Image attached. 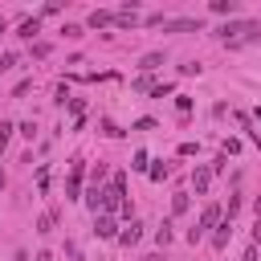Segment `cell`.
<instances>
[{
  "label": "cell",
  "mask_w": 261,
  "mask_h": 261,
  "mask_svg": "<svg viewBox=\"0 0 261 261\" xmlns=\"http://www.w3.org/2000/svg\"><path fill=\"white\" fill-rule=\"evenodd\" d=\"M261 37V29L253 24V20H237V24H224L220 29V41L228 45V49H241V45H249V41H257Z\"/></svg>",
  "instance_id": "obj_1"
},
{
  "label": "cell",
  "mask_w": 261,
  "mask_h": 261,
  "mask_svg": "<svg viewBox=\"0 0 261 261\" xmlns=\"http://www.w3.org/2000/svg\"><path fill=\"white\" fill-rule=\"evenodd\" d=\"M220 220H224V216H220V204H208V208H204V212H200V224H196V228H192V232H188V241H192V245H196V241H200V237H204V232H208V228H216V224H220Z\"/></svg>",
  "instance_id": "obj_2"
},
{
  "label": "cell",
  "mask_w": 261,
  "mask_h": 261,
  "mask_svg": "<svg viewBox=\"0 0 261 261\" xmlns=\"http://www.w3.org/2000/svg\"><path fill=\"white\" fill-rule=\"evenodd\" d=\"M94 232H98L102 241H110V237L118 241V224H114V220H110L106 212H98V216H94Z\"/></svg>",
  "instance_id": "obj_3"
},
{
  "label": "cell",
  "mask_w": 261,
  "mask_h": 261,
  "mask_svg": "<svg viewBox=\"0 0 261 261\" xmlns=\"http://www.w3.org/2000/svg\"><path fill=\"white\" fill-rule=\"evenodd\" d=\"M228 237H232V220L224 216V220L216 224V232H212V249H224V245H228Z\"/></svg>",
  "instance_id": "obj_4"
},
{
  "label": "cell",
  "mask_w": 261,
  "mask_h": 261,
  "mask_svg": "<svg viewBox=\"0 0 261 261\" xmlns=\"http://www.w3.org/2000/svg\"><path fill=\"white\" fill-rule=\"evenodd\" d=\"M208 184H212V167H196V171H192V188L204 196V192H208Z\"/></svg>",
  "instance_id": "obj_5"
},
{
  "label": "cell",
  "mask_w": 261,
  "mask_h": 261,
  "mask_svg": "<svg viewBox=\"0 0 261 261\" xmlns=\"http://www.w3.org/2000/svg\"><path fill=\"white\" fill-rule=\"evenodd\" d=\"M139 237H143V224H135V220H130V224L118 232V245H126V249H130V245H139Z\"/></svg>",
  "instance_id": "obj_6"
},
{
  "label": "cell",
  "mask_w": 261,
  "mask_h": 261,
  "mask_svg": "<svg viewBox=\"0 0 261 261\" xmlns=\"http://www.w3.org/2000/svg\"><path fill=\"white\" fill-rule=\"evenodd\" d=\"M110 20H118V12H90V29H102Z\"/></svg>",
  "instance_id": "obj_7"
},
{
  "label": "cell",
  "mask_w": 261,
  "mask_h": 261,
  "mask_svg": "<svg viewBox=\"0 0 261 261\" xmlns=\"http://www.w3.org/2000/svg\"><path fill=\"white\" fill-rule=\"evenodd\" d=\"M167 29H175V33H200V20H171Z\"/></svg>",
  "instance_id": "obj_8"
},
{
  "label": "cell",
  "mask_w": 261,
  "mask_h": 261,
  "mask_svg": "<svg viewBox=\"0 0 261 261\" xmlns=\"http://www.w3.org/2000/svg\"><path fill=\"white\" fill-rule=\"evenodd\" d=\"M86 204H90L94 216H98V212H102V188H90V192H86Z\"/></svg>",
  "instance_id": "obj_9"
},
{
  "label": "cell",
  "mask_w": 261,
  "mask_h": 261,
  "mask_svg": "<svg viewBox=\"0 0 261 261\" xmlns=\"http://www.w3.org/2000/svg\"><path fill=\"white\" fill-rule=\"evenodd\" d=\"M212 12H220V16L228 12V16H232V12H237V0H212Z\"/></svg>",
  "instance_id": "obj_10"
},
{
  "label": "cell",
  "mask_w": 261,
  "mask_h": 261,
  "mask_svg": "<svg viewBox=\"0 0 261 261\" xmlns=\"http://www.w3.org/2000/svg\"><path fill=\"white\" fill-rule=\"evenodd\" d=\"M159 65H163V53H147L139 69H147V73H151V69H159Z\"/></svg>",
  "instance_id": "obj_11"
},
{
  "label": "cell",
  "mask_w": 261,
  "mask_h": 261,
  "mask_svg": "<svg viewBox=\"0 0 261 261\" xmlns=\"http://www.w3.org/2000/svg\"><path fill=\"white\" fill-rule=\"evenodd\" d=\"M171 212H175V216H184V212H188V192L171 196Z\"/></svg>",
  "instance_id": "obj_12"
},
{
  "label": "cell",
  "mask_w": 261,
  "mask_h": 261,
  "mask_svg": "<svg viewBox=\"0 0 261 261\" xmlns=\"http://www.w3.org/2000/svg\"><path fill=\"white\" fill-rule=\"evenodd\" d=\"M33 33H41V20H37V16H33V20H24V24H20V37H33Z\"/></svg>",
  "instance_id": "obj_13"
},
{
  "label": "cell",
  "mask_w": 261,
  "mask_h": 261,
  "mask_svg": "<svg viewBox=\"0 0 261 261\" xmlns=\"http://www.w3.org/2000/svg\"><path fill=\"white\" fill-rule=\"evenodd\" d=\"M167 175H171V167H167V163H155V167H151V179H155V184H159V179H167Z\"/></svg>",
  "instance_id": "obj_14"
},
{
  "label": "cell",
  "mask_w": 261,
  "mask_h": 261,
  "mask_svg": "<svg viewBox=\"0 0 261 261\" xmlns=\"http://www.w3.org/2000/svg\"><path fill=\"white\" fill-rule=\"evenodd\" d=\"M77 188H82V179L69 175V184H65V200H77Z\"/></svg>",
  "instance_id": "obj_15"
},
{
  "label": "cell",
  "mask_w": 261,
  "mask_h": 261,
  "mask_svg": "<svg viewBox=\"0 0 261 261\" xmlns=\"http://www.w3.org/2000/svg\"><path fill=\"white\" fill-rule=\"evenodd\" d=\"M155 241H159V245H163V249H167V245H171V224H163V228H159V232H155Z\"/></svg>",
  "instance_id": "obj_16"
},
{
  "label": "cell",
  "mask_w": 261,
  "mask_h": 261,
  "mask_svg": "<svg viewBox=\"0 0 261 261\" xmlns=\"http://www.w3.org/2000/svg\"><path fill=\"white\" fill-rule=\"evenodd\" d=\"M8 139H12V122H0V151L8 147Z\"/></svg>",
  "instance_id": "obj_17"
},
{
  "label": "cell",
  "mask_w": 261,
  "mask_h": 261,
  "mask_svg": "<svg viewBox=\"0 0 261 261\" xmlns=\"http://www.w3.org/2000/svg\"><path fill=\"white\" fill-rule=\"evenodd\" d=\"M175 110H179V118H184V114L192 110V98H184V94H179V98H175Z\"/></svg>",
  "instance_id": "obj_18"
},
{
  "label": "cell",
  "mask_w": 261,
  "mask_h": 261,
  "mask_svg": "<svg viewBox=\"0 0 261 261\" xmlns=\"http://www.w3.org/2000/svg\"><path fill=\"white\" fill-rule=\"evenodd\" d=\"M130 167H135V171H143V167H147V151H135V163H130Z\"/></svg>",
  "instance_id": "obj_19"
},
{
  "label": "cell",
  "mask_w": 261,
  "mask_h": 261,
  "mask_svg": "<svg viewBox=\"0 0 261 261\" xmlns=\"http://www.w3.org/2000/svg\"><path fill=\"white\" fill-rule=\"evenodd\" d=\"M37 232H53V216H41L37 220Z\"/></svg>",
  "instance_id": "obj_20"
},
{
  "label": "cell",
  "mask_w": 261,
  "mask_h": 261,
  "mask_svg": "<svg viewBox=\"0 0 261 261\" xmlns=\"http://www.w3.org/2000/svg\"><path fill=\"white\" fill-rule=\"evenodd\" d=\"M12 65H16V53H4V57H0V73H4V69H12Z\"/></svg>",
  "instance_id": "obj_21"
},
{
  "label": "cell",
  "mask_w": 261,
  "mask_h": 261,
  "mask_svg": "<svg viewBox=\"0 0 261 261\" xmlns=\"http://www.w3.org/2000/svg\"><path fill=\"white\" fill-rule=\"evenodd\" d=\"M241 261H257V245H249V249H245V257H241Z\"/></svg>",
  "instance_id": "obj_22"
},
{
  "label": "cell",
  "mask_w": 261,
  "mask_h": 261,
  "mask_svg": "<svg viewBox=\"0 0 261 261\" xmlns=\"http://www.w3.org/2000/svg\"><path fill=\"white\" fill-rule=\"evenodd\" d=\"M253 245H261V220L253 224Z\"/></svg>",
  "instance_id": "obj_23"
},
{
  "label": "cell",
  "mask_w": 261,
  "mask_h": 261,
  "mask_svg": "<svg viewBox=\"0 0 261 261\" xmlns=\"http://www.w3.org/2000/svg\"><path fill=\"white\" fill-rule=\"evenodd\" d=\"M37 261H53V257H49V253H37Z\"/></svg>",
  "instance_id": "obj_24"
},
{
  "label": "cell",
  "mask_w": 261,
  "mask_h": 261,
  "mask_svg": "<svg viewBox=\"0 0 261 261\" xmlns=\"http://www.w3.org/2000/svg\"><path fill=\"white\" fill-rule=\"evenodd\" d=\"M253 208H257V220H261V196H257V204H253Z\"/></svg>",
  "instance_id": "obj_25"
},
{
  "label": "cell",
  "mask_w": 261,
  "mask_h": 261,
  "mask_svg": "<svg viewBox=\"0 0 261 261\" xmlns=\"http://www.w3.org/2000/svg\"><path fill=\"white\" fill-rule=\"evenodd\" d=\"M12 261H29V253H16V257H12Z\"/></svg>",
  "instance_id": "obj_26"
},
{
  "label": "cell",
  "mask_w": 261,
  "mask_h": 261,
  "mask_svg": "<svg viewBox=\"0 0 261 261\" xmlns=\"http://www.w3.org/2000/svg\"><path fill=\"white\" fill-rule=\"evenodd\" d=\"M73 261H82V253H77V249H73Z\"/></svg>",
  "instance_id": "obj_27"
},
{
  "label": "cell",
  "mask_w": 261,
  "mask_h": 261,
  "mask_svg": "<svg viewBox=\"0 0 261 261\" xmlns=\"http://www.w3.org/2000/svg\"><path fill=\"white\" fill-rule=\"evenodd\" d=\"M0 188H4V171H0Z\"/></svg>",
  "instance_id": "obj_28"
},
{
  "label": "cell",
  "mask_w": 261,
  "mask_h": 261,
  "mask_svg": "<svg viewBox=\"0 0 261 261\" xmlns=\"http://www.w3.org/2000/svg\"><path fill=\"white\" fill-rule=\"evenodd\" d=\"M0 33H4V16H0Z\"/></svg>",
  "instance_id": "obj_29"
}]
</instances>
